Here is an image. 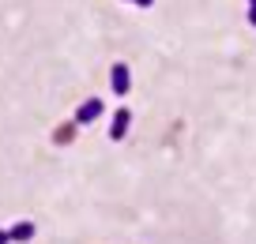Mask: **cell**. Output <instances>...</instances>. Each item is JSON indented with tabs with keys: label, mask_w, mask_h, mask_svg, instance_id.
<instances>
[{
	"label": "cell",
	"mask_w": 256,
	"mask_h": 244,
	"mask_svg": "<svg viewBox=\"0 0 256 244\" xmlns=\"http://www.w3.org/2000/svg\"><path fill=\"white\" fill-rule=\"evenodd\" d=\"M110 87H113V94L117 98H124L128 94V87H132V71H128V64H113L110 68Z\"/></svg>",
	"instance_id": "1"
},
{
	"label": "cell",
	"mask_w": 256,
	"mask_h": 244,
	"mask_svg": "<svg viewBox=\"0 0 256 244\" xmlns=\"http://www.w3.org/2000/svg\"><path fill=\"white\" fill-rule=\"evenodd\" d=\"M106 113V105H102V98H87V102L76 109V124H94L98 117Z\"/></svg>",
	"instance_id": "2"
},
{
	"label": "cell",
	"mask_w": 256,
	"mask_h": 244,
	"mask_svg": "<svg viewBox=\"0 0 256 244\" xmlns=\"http://www.w3.org/2000/svg\"><path fill=\"white\" fill-rule=\"evenodd\" d=\"M128 124H132V113H128V109H117V113H113V124H110V139L120 143V139L128 135Z\"/></svg>",
	"instance_id": "3"
},
{
	"label": "cell",
	"mask_w": 256,
	"mask_h": 244,
	"mask_svg": "<svg viewBox=\"0 0 256 244\" xmlns=\"http://www.w3.org/2000/svg\"><path fill=\"white\" fill-rule=\"evenodd\" d=\"M8 233H12V244H23V241H30V237H34V222H16Z\"/></svg>",
	"instance_id": "4"
},
{
	"label": "cell",
	"mask_w": 256,
	"mask_h": 244,
	"mask_svg": "<svg viewBox=\"0 0 256 244\" xmlns=\"http://www.w3.org/2000/svg\"><path fill=\"white\" fill-rule=\"evenodd\" d=\"M0 244H12V233H8V229H0Z\"/></svg>",
	"instance_id": "5"
},
{
	"label": "cell",
	"mask_w": 256,
	"mask_h": 244,
	"mask_svg": "<svg viewBox=\"0 0 256 244\" xmlns=\"http://www.w3.org/2000/svg\"><path fill=\"white\" fill-rule=\"evenodd\" d=\"M248 26H256V4L248 8Z\"/></svg>",
	"instance_id": "6"
},
{
	"label": "cell",
	"mask_w": 256,
	"mask_h": 244,
	"mask_svg": "<svg viewBox=\"0 0 256 244\" xmlns=\"http://www.w3.org/2000/svg\"><path fill=\"white\" fill-rule=\"evenodd\" d=\"M132 4H140V8H151V4H154V0H132Z\"/></svg>",
	"instance_id": "7"
},
{
	"label": "cell",
	"mask_w": 256,
	"mask_h": 244,
	"mask_svg": "<svg viewBox=\"0 0 256 244\" xmlns=\"http://www.w3.org/2000/svg\"><path fill=\"white\" fill-rule=\"evenodd\" d=\"M252 4H256V0H248V8H252Z\"/></svg>",
	"instance_id": "8"
}]
</instances>
